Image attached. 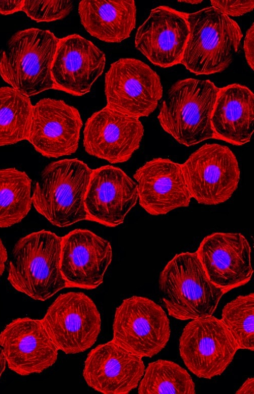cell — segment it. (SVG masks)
Listing matches in <instances>:
<instances>
[{
    "label": "cell",
    "mask_w": 254,
    "mask_h": 394,
    "mask_svg": "<svg viewBox=\"0 0 254 394\" xmlns=\"http://www.w3.org/2000/svg\"><path fill=\"white\" fill-rule=\"evenodd\" d=\"M92 169L78 159L48 164L31 196L36 210L59 227L87 220L84 200Z\"/></svg>",
    "instance_id": "6da1fadb"
},
{
    "label": "cell",
    "mask_w": 254,
    "mask_h": 394,
    "mask_svg": "<svg viewBox=\"0 0 254 394\" xmlns=\"http://www.w3.org/2000/svg\"><path fill=\"white\" fill-rule=\"evenodd\" d=\"M24 0H0V14L10 15L22 11Z\"/></svg>",
    "instance_id": "4dcf8cb0"
},
{
    "label": "cell",
    "mask_w": 254,
    "mask_h": 394,
    "mask_svg": "<svg viewBox=\"0 0 254 394\" xmlns=\"http://www.w3.org/2000/svg\"><path fill=\"white\" fill-rule=\"evenodd\" d=\"M245 57L249 67L254 69V25L253 23L247 31L243 46Z\"/></svg>",
    "instance_id": "f546056e"
},
{
    "label": "cell",
    "mask_w": 254,
    "mask_h": 394,
    "mask_svg": "<svg viewBox=\"0 0 254 394\" xmlns=\"http://www.w3.org/2000/svg\"><path fill=\"white\" fill-rule=\"evenodd\" d=\"M221 320L239 349L254 350V294L240 295L226 304Z\"/></svg>",
    "instance_id": "4316f807"
},
{
    "label": "cell",
    "mask_w": 254,
    "mask_h": 394,
    "mask_svg": "<svg viewBox=\"0 0 254 394\" xmlns=\"http://www.w3.org/2000/svg\"><path fill=\"white\" fill-rule=\"evenodd\" d=\"M112 257L110 243L90 230L76 229L61 237L60 267L67 287H98Z\"/></svg>",
    "instance_id": "5bb4252c"
},
{
    "label": "cell",
    "mask_w": 254,
    "mask_h": 394,
    "mask_svg": "<svg viewBox=\"0 0 254 394\" xmlns=\"http://www.w3.org/2000/svg\"><path fill=\"white\" fill-rule=\"evenodd\" d=\"M31 180L15 168L0 169V228L20 222L32 205Z\"/></svg>",
    "instance_id": "cb8c5ba5"
},
{
    "label": "cell",
    "mask_w": 254,
    "mask_h": 394,
    "mask_svg": "<svg viewBox=\"0 0 254 394\" xmlns=\"http://www.w3.org/2000/svg\"><path fill=\"white\" fill-rule=\"evenodd\" d=\"M78 13L85 30L107 43L121 42L136 27L134 0H82L78 5Z\"/></svg>",
    "instance_id": "603a6c76"
},
{
    "label": "cell",
    "mask_w": 254,
    "mask_h": 394,
    "mask_svg": "<svg viewBox=\"0 0 254 394\" xmlns=\"http://www.w3.org/2000/svg\"><path fill=\"white\" fill-rule=\"evenodd\" d=\"M213 139L236 146L249 142L254 132V94L234 83L219 88L211 117Z\"/></svg>",
    "instance_id": "7402d4cb"
},
{
    "label": "cell",
    "mask_w": 254,
    "mask_h": 394,
    "mask_svg": "<svg viewBox=\"0 0 254 394\" xmlns=\"http://www.w3.org/2000/svg\"><path fill=\"white\" fill-rule=\"evenodd\" d=\"M0 346L9 369L21 376L41 373L57 359L58 350L41 319L13 320L0 333Z\"/></svg>",
    "instance_id": "ac0fdd59"
},
{
    "label": "cell",
    "mask_w": 254,
    "mask_h": 394,
    "mask_svg": "<svg viewBox=\"0 0 254 394\" xmlns=\"http://www.w3.org/2000/svg\"><path fill=\"white\" fill-rule=\"evenodd\" d=\"M219 89L209 80L187 78L175 83L157 116L162 128L187 147L213 139L211 117Z\"/></svg>",
    "instance_id": "5b68a950"
},
{
    "label": "cell",
    "mask_w": 254,
    "mask_h": 394,
    "mask_svg": "<svg viewBox=\"0 0 254 394\" xmlns=\"http://www.w3.org/2000/svg\"><path fill=\"white\" fill-rule=\"evenodd\" d=\"M177 2L194 5L202 3L203 0H178Z\"/></svg>",
    "instance_id": "e575fe53"
},
{
    "label": "cell",
    "mask_w": 254,
    "mask_h": 394,
    "mask_svg": "<svg viewBox=\"0 0 254 394\" xmlns=\"http://www.w3.org/2000/svg\"><path fill=\"white\" fill-rule=\"evenodd\" d=\"M144 127L139 118L107 106L93 113L83 130V146L89 155L111 164L129 160L139 148Z\"/></svg>",
    "instance_id": "4fadbf2b"
},
{
    "label": "cell",
    "mask_w": 254,
    "mask_h": 394,
    "mask_svg": "<svg viewBox=\"0 0 254 394\" xmlns=\"http://www.w3.org/2000/svg\"><path fill=\"white\" fill-rule=\"evenodd\" d=\"M106 61L102 50L79 34L59 38L51 68L53 89L76 96L87 94L103 73Z\"/></svg>",
    "instance_id": "2e32d148"
},
{
    "label": "cell",
    "mask_w": 254,
    "mask_h": 394,
    "mask_svg": "<svg viewBox=\"0 0 254 394\" xmlns=\"http://www.w3.org/2000/svg\"><path fill=\"white\" fill-rule=\"evenodd\" d=\"M133 177L137 183L139 204L149 214L165 215L189 206L192 197L181 164L154 158L139 167Z\"/></svg>",
    "instance_id": "44dd1931"
},
{
    "label": "cell",
    "mask_w": 254,
    "mask_h": 394,
    "mask_svg": "<svg viewBox=\"0 0 254 394\" xmlns=\"http://www.w3.org/2000/svg\"><path fill=\"white\" fill-rule=\"evenodd\" d=\"M236 394H253L254 378H248L236 392Z\"/></svg>",
    "instance_id": "1f68e13d"
},
{
    "label": "cell",
    "mask_w": 254,
    "mask_h": 394,
    "mask_svg": "<svg viewBox=\"0 0 254 394\" xmlns=\"http://www.w3.org/2000/svg\"><path fill=\"white\" fill-rule=\"evenodd\" d=\"M188 36L187 13L158 6L137 29L135 46L153 65L169 68L181 64Z\"/></svg>",
    "instance_id": "e0dca14e"
},
{
    "label": "cell",
    "mask_w": 254,
    "mask_h": 394,
    "mask_svg": "<svg viewBox=\"0 0 254 394\" xmlns=\"http://www.w3.org/2000/svg\"><path fill=\"white\" fill-rule=\"evenodd\" d=\"M138 200L137 182L122 169L109 165L92 169L84 200L87 220L116 227Z\"/></svg>",
    "instance_id": "d6986e66"
},
{
    "label": "cell",
    "mask_w": 254,
    "mask_h": 394,
    "mask_svg": "<svg viewBox=\"0 0 254 394\" xmlns=\"http://www.w3.org/2000/svg\"><path fill=\"white\" fill-rule=\"evenodd\" d=\"M82 126L75 107L61 99L43 98L33 105L27 141L43 156L70 155L78 149Z\"/></svg>",
    "instance_id": "7c38bea8"
},
{
    "label": "cell",
    "mask_w": 254,
    "mask_h": 394,
    "mask_svg": "<svg viewBox=\"0 0 254 394\" xmlns=\"http://www.w3.org/2000/svg\"><path fill=\"white\" fill-rule=\"evenodd\" d=\"M41 321L58 350L67 354L82 353L91 348L101 331L97 306L82 292L59 295Z\"/></svg>",
    "instance_id": "9c48e42d"
},
{
    "label": "cell",
    "mask_w": 254,
    "mask_h": 394,
    "mask_svg": "<svg viewBox=\"0 0 254 394\" xmlns=\"http://www.w3.org/2000/svg\"><path fill=\"white\" fill-rule=\"evenodd\" d=\"M33 108L29 97L12 87H0V146L28 140Z\"/></svg>",
    "instance_id": "d4e9b609"
},
{
    "label": "cell",
    "mask_w": 254,
    "mask_h": 394,
    "mask_svg": "<svg viewBox=\"0 0 254 394\" xmlns=\"http://www.w3.org/2000/svg\"><path fill=\"white\" fill-rule=\"evenodd\" d=\"M61 237L45 229L15 243L8 280L17 291L45 301L67 287L60 267Z\"/></svg>",
    "instance_id": "7a4b0ae2"
},
{
    "label": "cell",
    "mask_w": 254,
    "mask_h": 394,
    "mask_svg": "<svg viewBox=\"0 0 254 394\" xmlns=\"http://www.w3.org/2000/svg\"><path fill=\"white\" fill-rule=\"evenodd\" d=\"M73 8L70 0H24L22 11L37 22L65 18Z\"/></svg>",
    "instance_id": "83f0119b"
},
{
    "label": "cell",
    "mask_w": 254,
    "mask_h": 394,
    "mask_svg": "<svg viewBox=\"0 0 254 394\" xmlns=\"http://www.w3.org/2000/svg\"><path fill=\"white\" fill-rule=\"evenodd\" d=\"M7 258L8 254L7 250L2 240L0 239V277L5 271V264Z\"/></svg>",
    "instance_id": "d6a6232c"
},
{
    "label": "cell",
    "mask_w": 254,
    "mask_h": 394,
    "mask_svg": "<svg viewBox=\"0 0 254 394\" xmlns=\"http://www.w3.org/2000/svg\"><path fill=\"white\" fill-rule=\"evenodd\" d=\"M145 369L142 357L112 339L88 353L83 376L88 386L102 393L128 394L138 387Z\"/></svg>",
    "instance_id": "ffe728a7"
},
{
    "label": "cell",
    "mask_w": 254,
    "mask_h": 394,
    "mask_svg": "<svg viewBox=\"0 0 254 394\" xmlns=\"http://www.w3.org/2000/svg\"><path fill=\"white\" fill-rule=\"evenodd\" d=\"M196 252L209 280L225 293L246 284L252 277L250 246L241 233L209 234Z\"/></svg>",
    "instance_id": "9a60e30c"
},
{
    "label": "cell",
    "mask_w": 254,
    "mask_h": 394,
    "mask_svg": "<svg viewBox=\"0 0 254 394\" xmlns=\"http://www.w3.org/2000/svg\"><path fill=\"white\" fill-rule=\"evenodd\" d=\"M105 94L107 107L139 119L155 111L163 88L149 65L137 59L120 58L105 74Z\"/></svg>",
    "instance_id": "8fae6325"
},
{
    "label": "cell",
    "mask_w": 254,
    "mask_h": 394,
    "mask_svg": "<svg viewBox=\"0 0 254 394\" xmlns=\"http://www.w3.org/2000/svg\"><path fill=\"white\" fill-rule=\"evenodd\" d=\"M181 164L191 196L200 204L224 203L238 188L240 178L238 162L227 146L205 144Z\"/></svg>",
    "instance_id": "ba28073f"
},
{
    "label": "cell",
    "mask_w": 254,
    "mask_h": 394,
    "mask_svg": "<svg viewBox=\"0 0 254 394\" xmlns=\"http://www.w3.org/2000/svg\"><path fill=\"white\" fill-rule=\"evenodd\" d=\"M239 349L229 330L211 315L192 320L179 338L180 356L197 377L211 379L220 375Z\"/></svg>",
    "instance_id": "30bf717a"
},
{
    "label": "cell",
    "mask_w": 254,
    "mask_h": 394,
    "mask_svg": "<svg viewBox=\"0 0 254 394\" xmlns=\"http://www.w3.org/2000/svg\"><path fill=\"white\" fill-rule=\"evenodd\" d=\"M210 3L212 7L229 17L243 15L254 8L253 0H211Z\"/></svg>",
    "instance_id": "f1b7e54d"
},
{
    "label": "cell",
    "mask_w": 254,
    "mask_h": 394,
    "mask_svg": "<svg viewBox=\"0 0 254 394\" xmlns=\"http://www.w3.org/2000/svg\"><path fill=\"white\" fill-rule=\"evenodd\" d=\"M158 285L169 315L181 321L213 315L226 294L209 280L196 252L175 255L160 273Z\"/></svg>",
    "instance_id": "277c9868"
},
{
    "label": "cell",
    "mask_w": 254,
    "mask_h": 394,
    "mask_svg": "<svg viewBox=\"0 0 254 394\" xmlns=\"http://www.w3.org/2000/svg\"><path fill=\"white\" fill-rule=\"evenodd\" d=\"M139 394H195V385L187 372L170 360L150 362L139 383Z\"/></svg>",
    "instance_id": "484cf974"
},
{
    "label": "cell",
    "mask_w": 254,
    "mask_h": 394,
    "mask_svg": "<svg viewBox=\"0 0 254 394\" xmlns=\"http://www.w3.org/2000/svg\"><path fill=\"white\" fill-rule=\"evenodd\" d=\"M59 39L48 30L32 28L17 31L1 58L3 80L29 97L53 89L51 68Z\"/></svg>",
    "instance_id": "8992f818"
},
{
    "label": "cell",
    "mask_w": 254,
    "mask_h": 394,
    "mask_svg": "<svg viewBox=\"0 0 254 394\" xmlns=\"http://www.w3.org/2000/svg\"><path fill=\"white\" fill-rule=\"evenodd\" d=\"M6 364V360L3 350L0 347V378L5 370Z\"/></svg>",
    "instance_id": "836d02e7"
},
{
    "label": "cell",
    "mask_w": 254,
    "mask_h": 394,
    "mask_svg": "<svg viewBox=\"0 0 254 394\" xmlns=\"http://www.w3.org/2000/svg\"><path fill=\"white\" fill-rule=\"evenodd\" d=\"M113 340L141 357H152L167 344L170 321L164 309L152 300L133 296L124 299L115 312Z\"/></svg>",
    "instance_id": "52a82bcc"
},
{
    "label": "cell",
    "mask_w": 254,
    "mask_h": 394,
    "mask_svg": "<svg viewBox=\"0 0 254 394\" xmlns=\"http://www.w3.org/2000/svg\"><path fill=\"white\" fill-rule=\"evenodd\" d=\"M187 19L189 36L181 64L196 75L226 70L243 37L238 24L212 6L187 13Z\"/></svg>",
    "instance_id": "3957f363"
}]
</instances>
